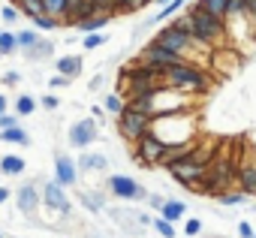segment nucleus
<instances>
[{
    "mask_svg": "<svg viewBox=\"0 0 256 238\" xmlns=\"http://www.w3.org/2000/svg\"><path fill=\"white\" fill-rule=\"evenodd\" d=\"M0 178H4V175H0Z\"/></svg>",
    "mask_w": 256,
    "mask_h": 238,
    "instance_id": "47",
    "label": "nucleus"
},
{
    "mask_svg": "<svg viewBox=\"0 0 256 238\" xmlns=\"http://www.w3.org/2000/svg\"><path fill=\"white\" fill-rule=\"evenodd\" d=\"M114 18L112 16H88V18H82V22H76V34H82V36H88V34H102L108 24H112Z\"/></svg>",
    "mask_w": 256,
    "mask_h": 238,
    "instance_id": "17",
    "label": "nucleus"
},
{
    "mask_svg": "<svg viewBox=\"0 0 256 238\" xmlns=\"http://www.w3.org/2000/svg\"><path fill=\"white\" fill-rule=\"evenodd\" d=\"M184 214H187V202L184 199H175V196H166V205L160 208V217L169 220V223H178Z\"/></svg>",
    "mask_w": 256,
    "mask_h": 238,
    "instance_id": "19",
    "label": "nucleus"
},
{
    "mask_svg": "<svg viewBox=\"0 0 256 238\" xmlns=\"http://www.w3.org/2000/svg\"><path fill=\"white\" fill-rule=\"evenodd\" d=\"M90 118H94V121H96V124L102 127V124H106V118H108V112H106V108H102L100 102H94V106H90Z\"/></svg>",
    "mask_w": 256,
    "mask_h": 238,
    "instance_id": "41",
    "label": "nucleus"
},
{
    "mask_svg": "<svg viewBox=\"0 0 256 238\" xmlns=\"http://www.w3.org/2000/svg\"><path fill=\"white\" fill-rule=\"evenodd\" d=\"M10 196H12V190H10L6 184H0V205H6V202H10Z\"/></svg>",
    "mask_w": 256,
    "mask_h": 238,
    "instance_id": "43",
    "label": "nucleus"
},
{
    "mask_svg": "<svg viewBox=\"0 0 256 238\" xmlns=\"http://www.w3.org/2000/svg\"><path fill=\"white\" fill-rule=\"evenodd\" d=\"M76 199H78V205L90 214V217H100L102 211H106V205H108V193H102V190H96V187H76Z\"/></svg>",
    "mask_w": 256,
    "mask_h": 238,
    "instance_id": "12",
    "label": "nucleus"
},
{
    "mask_svg": "<svg viewBox=\"0 0 256 238\" xmlns=\"http://www.w3.org/2000/svg\"><path fill=\"white\" fill-rule=\"evenodd\" d=\"M114 130H118L120 142H126V145L133 148V145L151 130V118H148V114H139V112H133V108L124 106V112L114 118Z\"/></svg>",
    "mask_w": 256,
    "mask_h": 238,
    "instance_id": "5",
    "label": "nucleus"
},
{
    "mask_svg": "<svg viewBox=\"0 0 256 238\" xmlns=\"http://www.w3.org/2000/svg\"><path fill=\"white\" fill-rule=\"evenodd\" d=\"M40 36H42V34H36L34 28H18V30H16V42H18V52H28L30 46H36V42H40Z\"/></svg>",
    "mask_w": 256,
    "mask_h": 238,
    "instance_id": "25",
    "label": "nucleus"
},
{
    "mask_svg": "<svg viewBox=\"0 0 256 238\" xmlns=\"http://www.w3.org/2000/svg\"><path fill=\"white\" fill-rule=\"evenodd\" d=\"M102 46H108V34L102 30V34H88V36H82V48L84 52H96V48H102Z\"/></svg>",
    "mask_w": 256,
    "mask_h": 238,
    "instance_id": "29",
    "label": "nucleus"
},
{
    "mask_svg": "<svg viewBox=\"0 0 256 238\" xmlns=\"http://www.w3.org/2000/svg\"><path fill=\"white\" fill-rule=\"evenodd\" d=\"M126 108H133V112H139V114H148V118H154V102H151V94L126 100Z\"/></svg>",
    "mask_w": 256,
    "mask_h": 238,
    "instance_id": "27",
    "label": "nucleus"
},
{
    "mask_svg": "<svg viewBox=\"0 0 256 238\" xmlns=\"http://www.w3.org/2000/svg\"><path fill=\"white\" fill-rule=\"evenodd\" d=\"M166 175H169L175 184H181L184 190H190V187L205 175V166H202V163H196V160H193V154H190V157H184V160L169 163V166H166Z\"/></svg>",
    "mask_w": 256,
    "mask_h": 238,
    "instance_id": "9",
    "label": "nucleus"
},
{
    "mask_svg": "<svg viewBox=\"0 0 256 238\" xmlns=\"http://www.w3.org/2000/svg\"><path fill=\"white\" fill-rule=\"evenodd\" d=\"M196 4H199L202 10H208L211 16H217V18H226V4H229V0H196Z\"/></svg>",
    "mask_w": 256,
    "mask_h": 238,
    "instance_id": "31",
    "label": "nucleus"
},
{
    "mask_svg": "<svg viewBox=\"0 0 256 238\" xmlns=\"http://www.w3.org/2000/svg\"><path fill=\"white\" fill-rule=\"evenodd\" d=\"M0 142H4V145H18V148H28V145H30V136H28V130L12 127V130H0Z\"/></svg>",
    "mask_w": 256,
    "mask_h": 238,
    "instance_id": "23",
    "label": "nucleus"
},
{
    "mask_svg": "<svg viewBox=\"0 0 256 238\" xmlns=\"http://www.w3.org/2000/svg\"><path fill=\"white\" fill-rule=\"evenodd\" d=\"M253 238H256V229H253Z\"/></svg>",
    "mask_w": 256,
    "mask_h": 238,
    "instance_id": "46",
    "label": "nucleus"
},
{
    "mask_svg": "<svg viewBox=\"0 0 256 238\" xmlns=\"http://www.w3.org/2000/svg\"><path fill=\"white\" fill-rule=\"evenodd\" d=\"M151 133H154L163 145H181V142L196 139V124L190 121L187 112L157 114V118H151Z\"/></svg>",
    "mask_w": 256,
    "mask_h": 238,
    "instance_id": "2",
    "label": "nucleus"
},
{
    "mask_svg": "<svg viewBox=\"0 0 256 238\" xmlns=\"http://www.w3.org/2000/svg\"><path fill=\"white\" fill-rule=\"evenodd\" d=\"M18 18H22V12H18L12 4L0 6V22H6V24H18Z\"/></svg>",
    "mask_w": 256,
    "mask_h": 238,
    "instance_id": "34",
    "label": "nucleus"
},
{
    "mask_svg": "<svg viewBox=\"0 0 256 238\" xmlns=\"http://www.w3.org/2000/svg\"><path fill=\"white\" fill-rule=\"evenodd\" d=\"M82 70H84V58L82 54H64V58L54 60V72L58 76H66L70 82H76L82 76Z\"/></svg>",
    "mask_w": 256,
    "mask_h": 238,
    "instance_id": "15",
    "label": "nucleus"
},
{
    "mask_svg": "<svg viewBox=\"0 0 256 238\" xmlns=\"http://www.w3.org/2000/svg\"><path fill=\"white\" fill-rule=\"evenodd\" d=\"M46 84H48V90H60V88H70L72 82H70L66 76H58V72H54V76H48V78H46Z\"/></svg>",
    "mask_w": 256,
    "mask_h": 238,
    "instance_id": "38",
    "label": "nucleus"
},
{
    "mask_svg": "<svg viewBox=\"0 0 256 238\" xmlns=\"http://www.w3.org/2000/svg\"><path fill=\"white\" fill-rule=\"evenodd\" d=\"M24 54V60L28 64H46V60H52L54 58V40H48V36H40V42L36 46H30L28 52H22Z\"/></svg>",
    "mask_w": 256,
    "mask_h": 238,
    "instance_id": "16",
    "label": "nucleus"
},
{
    "mask_svg": "<svg viewBox=\"0 0 256 238\" xmlns=\"http://www.w3.org/2000/svg\"><path fill=\"white\" fill-rule=\"evenodd\" d=\"M22 72L18 70H4V72H0V84H4V88H18L22 84Z\"/></svg>",
    "mask_w": 256,
    "mask_h": 238,
    "instance_id": "32",
    "label": "nucleus"
},
{
    "mask_svg": "<svg viewBox=\"0 0 256 238\" xmlns=\"http://www.w3.org/2000/svg\"><path fill=\"white\" fill-rule=\"evenodd\" d=\"M54 169H52V178L64 187V190H72V187H78L82 184V175H78V169H76V157H70L66 151H54Z\"/></svg>",
    "mask_w": 256,
    "mask_h": 238,
    "instance_id": "10",
    "label": "nucleus"
},
{
    "mask_svg": "<svg viewBox=\"0 0 256 238\" xmlns=\"http://www.w3.org/2000/svg\"><path fill=\"white\" fill-rule=\"evenodd\" d=\"M88 238H102V235L100 232H88Z\"/></svg>",
    "mask_w": 256,
    "mask_h": 238,
    "instance_id": "45",
    "label": "nucleus"
},
{
    "mask_svg": "<svg viewBox=\"0 0 256 238\" xmlns=\"http://www.w3.org/2000/svg\"><path fill=\"white\" fill-rule=\"evenodd\" d=\"M76 169H78V175H106L108 154H102V151H82L76 157Z\"/></svg>",
    "mask_w": 256,
    "mask_h": 238,
    "instance_id": "13",
    "label": "nucleus"
},
{
    "mask_svg": "<svg viewBox=\"0 0 256 238\" xmlns=\"http://www.w3.org/2000/svg\"><path fill=\"white\" fill-rule=\"evenodd\" d=\"M145 205H148V211H157V214H160V208L166 205V196H163V193H148Z\"/></svg>",
    "mask_w": 256,
    "mask_h": 238,
    "instance_id": "39",
    "label": "nucleus"
},
{
    "mask_svg": "<svg viewBox=\"0 0 256 238\" xmlns=\"http://www.w3.org/2000/svg\"><path fill=\"white\" fill-rule=\"evenodd\" d=\"M28 172V160L18 154H4L0 157V175L4 178H22Z\"/></svg>",
    "mask_w": 256,
    "mask_h": 238,
    "instance_id": "18",
    "label": "nucleus"
},
{
    "mask_svg": "<svg viewBox=\"0 0 256 238\" xmlns=\"http://www.w3.org/2000/svg\"><path fill=\"white\" fill-rule=\"evenodd\" d=\"M36 102H40L46 112H58V108H60V96H54V90H48V94L36 96Z\"/></svg>",
    "mask_w": 256,
    "mask_h": 238,
    "instance_id": "33",
    "label": "nucleus"
},
{
    "mask_svg": "<svg viewBox=\"0 0 256 238\" xmlns=\"http://www.w3.org/2000/svg\"><path fill=\"white\" fill-rule=\"evenodd\" d=\"M12 199H16V208H18V214H22L24 220L40 217L42 196H40V184H36V181H24V184L12 193Z\"/></svg>",
    "mask_w": 256,
    "mask_h": 238,
    "instance_id": "11",
    "label": "nucleus"
},
{
    "mask_svg": "<svg viewBox=\"0 0 256 238\" xmlns=\"http://www.w3.org/2000/svg\"><path fill=\"white\" fill-rule=\"evenodd\" d=\"M151 102H154V118L157 114H175V112H190V96L175 90V88H157L151 94Z\"/></svg>",
    "mask_w": 256,
    "mask_h": 238,
    "instance_id": "8",
    "label": "nucleus"
},
{
    "mask_svg": "<svg viewBox=\"0 0 256 238\" xmlns=\"http://www.w3.org/2000/svg\"><path fill=\"white\" fill-rule=\"evenodd\" d=\"M40 196H42V208L48 214H58V217H72V199L70 193L54 181V178H46L40 184Z\"/></svg>",
    "mask_w": 256,
    "mask_h": 238,
    "instance_id": "7",
    "label": "nucleus"
},
{
    "mask_svg": "<svg viewBox=\"0 0 256 238\" xmlns=\"http://www.w3.org/2000/svg\"><path fill=\"white\" fill-rule=\"evenodd\" d=\"M124 106H126V102H124V96H120L118 90H108V94L102 96V108H106L112 118H118V114L124 112Z\"/></svg>",
    "mask_w": 256,
    "mask_h": 238,
    "instance_id": "26",
    "label": "nucleus"
},
{
    "mask_svg": "<svg viewBox=\"0 0 256 238\" xmlns=\"http://www.w3.org/2000/svg\"><path fill=\"white\" fill-rule=\"evenodd\" d=\"M0 238H4V235H0Z\"/></svg>",
    "mask_w": 256,
    "mask_h": 238,
    "instance_id": "48",
    "label": "nucleus"
},
{
    "mask_svg": "<svg viewBox=\"0 0 256 238\" xmlns=\"http://www.w3.org/2000/svg\"><path fill=\"white\" fill-rule=\"evenodd\" d=\"M6 112H10V96L0 90V114H6Z\"/></svg>",
    "mask_w": 256,
    "mask_h": 238,
    "instance_id": "44",
    "label": "nucleus"
},
{
    "mask_svg": "<svg viewBox=\"0 0 256 238\" xmlns=\"http://www.w3.org/2000/svg\"><path fill=\"white\" fill-rule=\"evenodd\" d=\"M64 4H66V0H42V12H46V16H54V18H60V12H64Z\"/></svg>",
    "mask_w": 256,
    "mask_h": 238,
    "instance_id": "35",
    "label": "nucleus"
},
{
    "mask_svg": "<svg viewBox=\"0 0 256 238\" xmlns=\"http://www.w3.org/2000/svg\"><path fill=\"white\" fill-rule=\"evenodd\" d=\"M100 124L94 121V118H76V121L66 127V145L76 148V151H90V145H96L100 139Z\"/></svg>",
    "mask_w": 256,
    "mask_h": 238,
    "instance_id": "6",
    "label": "nucleus"
},
{
    "mask_svg": "<svg viewBox=\"0 0 256 238\" xmlns=\"http://www.w3.org/2000/svg\"><path fill=\"white\" fill-rule=\"evenodd\" d=\"M235 229H238V238H253V226H250L247 220H238Z\"/></svg>",
    "mask_w": 256,
    "mask_h": 238,
    "instance_id": "42",
    "label": "nucleus"
},
{
    "mask_svg": "<svg viewBox=\"0 0 256 238\" xmlns=\"http://www.w3.org/2000/svg\"><path fill=\"white\" fill-rule=\"evenodd\" d=\"M184 12L190 16V22H193V36H196V42H202L205 48H223V46H229V34H226V22L223 18H217V16H211L208 10H202L196 0H190V4L184 6Z\"/></svg>",
    "mask_w": 256,
    "mask_h": 238,
    "instance_id": "1",
    "label": "nucleus"
},
{
    "mask_svg": "<svg viewBox=\"0 0 256 238\" xmlns=\"http://www.w3.org/2000/svg\"><path fill=\"white\" fill-rule=\"evenodd\" d=\"M18 54V42H16V30H0V58Z\"/></svg>",
    "mask_w": 256,
    "mask_h": 238,
    "instance_id": "28",
    "label": "nucleus"
},
{
    "mask_svg": "<svg viewBox=\"0 0 256 238\" xmlns=\"http://www.w3.org/2000/svg\"><path fill=\"white\" fill-rule=\"evenodd\" d=\"M163 84L175 88V90H181L187 96L190 94H208L211 90V76H208V70L184 60V64H178V66H172V70L163 72Z\"/></svg>",
    "mask_w": 256,
    "mask_h": 238,
    "instance_id": "3",
    "label": "nucleus"
},
{
    "mask_svg": "<svg viewBox=\"0 0 256 238\" xmlns=\"http://www.w3.org/2000/svg\"><path fill=\"white\" fill-rule=\"evenodd\" d=\"M30 28L36 30V34H58V30H64V24H60V18H54V16H36V18H30Z\"/></svg>",
    "mask_w": 256,
    "mask_h": 238,
    "instance_id": "22",
    "label": "nucleus"
},
{
    "mask_svg": "<svg viewBox=\"0 0 256 238\" xmlns=\"http://www.w3.org/2000/svg\"><path fill=\"white\" fill-rule=\"evenodd\" d=\"M36 106H40V102H36V96H34V94H18V96L12 100V112L22 118V121L36 112Z\"/></svg>",
    "mask_w": 256,
    "mask_h": 238,
    "instance_id": "21",
    "label": "nucleus"
},
{
    "mask_svg": "<svg viewBox=\"0 0 256 238\" xmlns=\"http://www.w3.org/2000/svg\"><path fill=\"white\" fill-rule=\"evenodd\" d=\"M199 232H202V220H199V217H187V220H184V235H187V238H196Z\"/></svg>",
    "mask_w": 256,
    "mask_h": 238,
    "instance_id": "37",
    "label": "nucleus"
},
{
    "mask_svg": "<svg viewBox=\"0 0 256 238\" xmlns=\"http://www.w3.org/2000/svg\"><path fill=\"white\" fill-rule=\"evenodd\" d=\"M12 127H22V118H18L16 112L0 114V130H12Z\"/></svg>",
    "mask_w": 256,
    "mask_h": 238,
    "instance_id": "36",
    "label": "nucleus"
},
{
    "mask_svg": "<svg viewBox=\"0 0 256 238\" xmlns=\"http://www.w3.org/2000/svg\"><path fill=\"white\" fill-rule=\"evenodd\" d=\"M106 193H108V199L126 202V205H139V202L148 199V187L145 184H139L133 175H120V172L106 178Z\"/></svg>",
    "mask_w": 256,
    "mask_h": 238,
    "instance_id": "4",
    "label": "nucleus"
},
{
    "mask_svg": "<svg viewBox=\"0 0 256 238\" xmlns=\"http://www.w3.org/2000/svg\"><path fill=\"white\" fill-rule=\"evenodd\" d=\"M151 229L160 235V238H178V232H175V223H169V220H163L160 214L151 220Z\"/></svg>",
    "mask_w": 256,
    "mask_h": 238,
    "instance_id": "30",
    "label": "nucleus"
},
{
    "mask_svg": "<svg viewBox=\"0 0 256 238\" xmlns=\"http://www.w3.org/2000/svg\"><path fill=\"white\" fill-rule=\"evenodd\" d=\"M94 16L90 12V0H66L64 4V12H60V24L64 28H76V22Z\"/></svg>",
    "mask_w": 256,
    "mask_h": 238,
    "instance_id": "14",
    "label": "nucleus"
},
{
    "mask_svg": "<svg viewBox=\"0 0 256 238\" xmlns=\"http://www.w3.org/2000/svg\"><path fill=\"white\" fill-rule=\"evenodd\" d=\"M106 82H108V76H106V72H96V76L88 82V90H90V94H96V90H102V88H106Z\"/></svg>",
    "mask_w": 256,
    "mask_h": 238,
    "instance_id": "40",
    "label": "nucleus"
},
{
    "mask_svg": "<svg viewBox=\"0 0 256 238\" xmlns=\"http://www.w3.org/2000/svg\"><path fill=\"white\" fill-rule=\"evenodd\" d=\"M214 202H217L220 208H244L250 199H247V193H241L238 187H229V190H226V193H220Z\"/></svg>",
    "mask_w": 256,
    "mask_h": 238,
    "instance_id": "20",
    "label": "nucleus"
},
{
    "mask_svg": "<svg viewBox=\"0 0 256 238\" xmlns=\"http://www.w3.org/2000/svg\"><path fill=\"white\" fill-rule=\"evenodd\" d=\"M12 6L22 12V18H36V16H46L42 12V0H12Z\"/></svg>",
    "mask_w": 256,
    "mask_h": 238,
    "instance_id": "24",
    "label": "nucleus"
}]
</instances>
